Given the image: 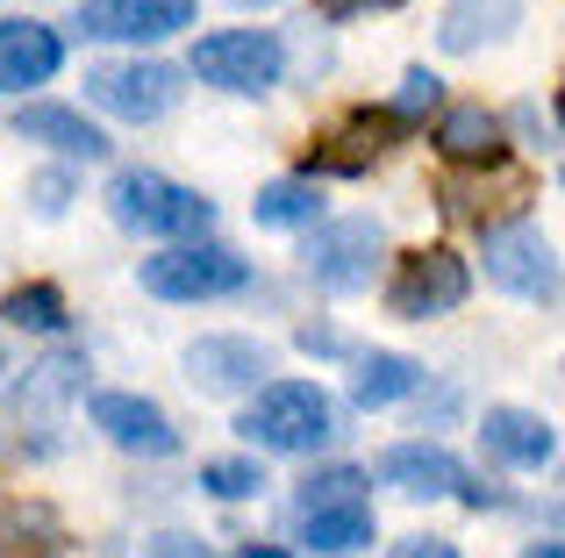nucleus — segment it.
I'll return each mask as SVG.
<instances>
[{
    "instance_id": "nucleus-1",
    "label": "nucleus",
    "mask_w": 565,
    "mask_h": 558,
    "mask_svg": "<svg viewBox=\"0 0 565 558\" xmlns=\"http://www.w3.org/2000/svg\"><path fill=\"white\" fill-rule=\"evenodd\" d=\"M236 430H244L258 451L301 459V451H322L337 437V408H330V394H322L316 379H273V387L250 394V408L236 416Z\"/></svg>"
},
{
    "instance_id": "nucleus-2",
    "label": "nucleus",
    "mask_w": 565,
    "mask_h": 558,
    "mask_svg": "<svg viewBox=\"0 0 565 558\" xmlns=\"http://www.w3.org/2000/svg\"><path fill=\"white\" fill-rule=\"evenodd\" d=\"M108 215L122 229H137V237H172V244H193L207 237V223H215V201H201L193 186H172L166 172H115L108 180Z\"/></svg>"
},
{
    "instance_id": "nucleus-3",
    "label": "nucleus",
    "mask_w": 565,
    "mask_h": 558,
    "mask_svg": "<svg viewBox=\"0 0 565 558\" xmlns=\"http://www.w3.org/2000/svg\"><path fill=\"white\" fill-rule=\"evenodd\" d=\"M193 72L222 94H273L279 72H287V51H279L273 29H222V36L193 43Z\"/></svg>"
},
{
    "instance_id": "nucleus-4",
    "label": "nucleus",
    "mask_w": 565,
    "mask_h": 558,
    "mask_svg": "<svg viewBox=\"0 0 565 558\" xmlns=\"http://www.w3.org/2000/svg\"><path fill=\"white\" fill-rule=\"evenodd\" d=\"M380 251H386V229L373 215H344V223H322L316 237H308L301 266L322 293H359V287H373Z\"/></svg>"
},
{
    "instance_id": "nucleus-5",
    "label": "nucleus",
    "mask_w": 565,
    "mask_h": 558,
    "mask_svg": "<svg viewBox=\"0 0 565 558\" xmlns=\"http://www.w3.org/2000/svg\"><path fill=\"white\" fill-rule=\"evenodd\" d=\"M86 100L115 122H158L180 100V72L158 57H122V65H86Z\"/></svg>"
},
{
    "instance_id": "nucleus-6",
    "label": "nucleus",
    "mask_w": 565,
    "mask_h": 558,
    "mask_svg": "<svg viewBox=\"0 0 565 558\" xmlns=\"http://www.w3.org/2000/svg\"><path fill=\"white\" fill-rule=\"evenodd\" d=\"M143 293H158V301H215V293H236L250 279V266L236 251H222V244H180V251H158L143 258Z\"/></svg>"
},
{
    "instance_id": "nucleus-7",
    "label": "nucleus",
    "mask_w": 565,
    "mask_h": 558,
    "mask_svg": "<svg viewBox=\"0 0 565 558\" xmlns=\"http://www.w3.org/2000/svg\"><path fill=\"white\" fill-rule=\"evenodd\" d=\"M487 279L509 287L515 301H558V251H552V237L530 229V223L487 229Z\"/></svg>"
},
{
    "instance_id": "nucleus-8",
    "label": "nucleus",
    "mask_w": 565,
    "mask_h": 558,
    "mask_svg": "<svg viewBox=\"0 0 565 558\" xmlns=\"http://www.w3.org/2000/svg\"><path fill=\"white\" fill-rule=\"evenodd\" d=\"M466 293H472V272L458 251H415V258H401L394 287H386V308L401 322H429V315H451Z\"/></svg>"
},
{
    "instance_id": "nucleus-9",
    "label": "nucleus",
    "mask_w": 565,
    "mask_h": 558,
    "mask_svg": "<svg viewBox=\"0 0 565 558\" xmlns=\"http://www.w3.org/2000/svg\"><path fill=\"white\" fill-rule=\"evenodd\" d=\"M201 0H86L79 29L100 43H166L193 22Z\"/></svg>"
},
{
    "instance_id": "nucleus-10",
    "label": "nucleus",
    "mask_w": 565,
    "mask_h": 558,
    "mask_svg": "<svg viewBox=\"0 0 565 558\" xmlns=\"http://www.w3.org/2000/svg\"><path fill=\"white\" fill-rule=\"evenodd\" d=\"M79 373H86L79 351H51V358L29 365V379L14 387V416L29 422V444L36 451L57 444V422H65V401L79 394Z\"/></svg>"
},
{
    "instance_id": "nucleus-11",
    "label": "nucleus",
    "mask_w": 565,
    "mask_h": 558,
    "mask_svg": "<svg viewBox=\"0 0 565 558\" xmlns=\"http://www.w3.org/2000/svg\"><path fill=\"white\" fill-rule=\"evenodd\" d=\"M273 373V351L258 336H201L186 344V379L201 394H258Z\"/></svg>"
},
{
    "instance_id": "nucleus-12",
    "label": "nucleus",
    "mask_w": 565,
    "mask_h": 558,
    "mask_svg": "<svg viewBox=\"0 0 565 558\" xmlns=\"http://www.w3.org/2000/svg\"><path fill=\"white\" fill-rule=\"evenodd\" d=\"M94 430H108V444L122 451H143V459H172L180 451V430H172V416L158 401H143V394H94Z\"/></svg>"
},
{
    "instance_id": "nucleus-13",
    "label": "nucleus",
    "mask_w": 565,
    "mask_h": 558,
    "mask_svg": "<svg viewBox=\"0 0 565 558\" xmlns=\"http://www.w3.org/2000/svg\"><path fill=\"white\" fill-rule=\"evenodd\" d=\"M380 480L401 487L408 502H451V494H466V465L444 444H394L380 459Z\"/></svg>"
},
{
    "instance_id": "nucleus-14",
    "label": "nucleus",
    "mask_w": 565,
    "mask_h": 558,
    "mask_svg": "<svg viewBox=\"0 0 565 558\" xmlns=\"http://www.w3.org/2000/svg\"><path fill=\"white\" fill-rule=\"evenodd\" d=\"M65 65V43L43 22H0V94H29Z\"/></svg>"
},
{
    "instance_id": "nucleus-15",
    "label": "nucleus",
    "mask_w": 565,
    "mask_h": 558,
    "mask_svg": "<svg viewBox=\"0 0 565 558\" xmlns=\"http://www.w3.org/2000/svg\"><path fill=\"white\" fill-rule=\"evenodd\" d=\"M14 137H29V143H51L57 158H86V165L115 151V143L100 137V129L86 122L79 108H57V100H29V108L14 115Z\"/></svg>"
},
{
    "instance_id": "nucleus-16",
    "label": "nucleus",
    "mask_w": 565,
    "mask_h": 558,
    "mask_svg": "<svg viewBox=\"0 0 565 558\" xmlns=\"http://www.w3.org/2000/svg\"><path fill=\"white\" fill-rule=\"evenodd\" d=\"M480 444L509 465H552L558 459V430L544 416H530V408H487Z\"/></svg>"
},
{
    "instance_id": "nucleus-17",
    "label": "nucleus",
    "mask_w": 565,
    "mask_h": 558,
    "mask_svg": "<svg viewBox=\"0 0 565 558\" xmlns=\"http://www.w3.org/2000/svg\"><path fill=\"white\" fill-rule=\"evenodd\" d=\"M437 143L451 165H494L501 158V115H487L480 100H458V108H444L437 115Z\"/></svg>"
},
{
    "instance_id": "nucleus-18",
    "label": "nucleus",
    "mask_w": 565,
    "mask_h": 558,
    "mask_svg": "<svg viewBox=\"0 0 565 558\" xmlns=\"http://www.w3.org/2000/svg\"><path fill=\"white\" fill-rule=\"evenodd\" d=\"M515 22H523V0H451L444 22H437V43L451 57H466V51H480V43L509 36Z\"/></svg>"
},
{
    "instance_id": "nucleus-19",
    "label": "nucleus",
    "mask_w": 565,
    "mask_h": 558,
    "mask_svg": "<svg viewBox=\"0 0 565 558\" xmlns=\"http://www.w3.org/2000/svg\"><path fill=\"white\" fill-rule=\"evenodd\" d=\"M373 502H359V508H316V516H294V537H301L308 551H330V558H344V551H359V545H373Z\"/></svg>"
},
{
    "instance_id": "nucleus-20",
    "label": "nucleus",
    "mask_w": 565,
    "mask_h": 558,
    "mask_svg": "<svg viewBox=\"0 0 565 558\" xmlns=\"http://www.w3.org/2000/svg\"><path fill=\"white\" fill-rule=\"evenodd\" d=\"M415 387H423V365L401 358V351H365L359 379H351L359 408H386V401H401V394H415Z\"/></svg>"
},
{
    "instance_id": "nucleus-21",
    "label": "nucleus",
    "mask_w": 565,
    "mask_h": 558,
    "mask_svg": "<svg viewBox=\"0 0 565 558\" xmlns=\"http://www.w3.org/2000/svg\"><path fill=\"white\" fill-rule=\"evenodd\" d=\"M394 137H401V122H394V115H386V108L373 115V108H365V115H351V122L330 137L337 151L322 158V165H330V172H365V158H380Z\"/></svg>"
},
{
    "instance_id": "nucleus-22",
    "label": "nucleus",
    "mask_w": 565,
    "mask_h": 558,
    "mask_svg": "<svg viewBox=\"0 0 565 558\" xmlns=\"http://www.w3.org/2000/svg\"><path fill=\"white\" fill-rule=\"evenodd\" d=\"M316 215H322L316 180H273V186H258V201H250V223L258 229H301V223H316Z\"/></svg>"
},
{
    "instance_id": "nucleus-23",
    "label": "nucleus",
    "mask_w": 565,
    "mask_h": 558,
    "mask_svg": "<svg viewBox=\"0 0 565 558\" xmlns=\"http://www.w3.org/2000/svg\"><path fill=\"white\" fill-rule=\"evenodd\" d=\"M359 502H365V473H359V465H322V473L301 480L294 516H316V508H359Z\"/></svg>"
},
{
    "instance_id": "nucleus-24",
    "label": "nucleus",
    "mask_w": 565,
    "mask_h": 558,
    "mask_svg": "<svg viewBox=\"0 0 565 558\" xmlns=\"http://www.w3.org/2000/svg\"><path fill=\"white\" fill-rule=\"evenodd\" d=\"M0 315H8L14 330L57 336V330H65V293H57V287H43V279H36V287H14V293H8V308H0Z\"/></svg>"
},
{
    "instance_id": "nucleus-25",
    "label": "nucleus",
    "mask_w": 565,
    "mask_h": 558,
    "mask_svg": "<svg viewBox=\"0 0 565 558\" xmlns=\"http://www.w3.org/2000/svg\"><path fill=\"white\" fill-rule=\"evenodd\" d=\"M201 487L215 502H250V494H265V473L250 459H215V465H201Z\"/></svg>"
},
{
    "instance_id": "nucleus-26",
    "label": "nucleus",
    "mask_w": 565,
    "mask_h": 558,
    "mask_svg": "<svg viewBox=\"0 0 565 558\" xmlns=\"http://www.w3.org/2000/svg\"><path fill=\"white\" fill-rule=\"evenodd\" d=\"M437 100H444V79H437V72H408V79H401V94H394V108H386V115H394V122H415V115H429Z\"/></svg>"
},
{
    "instance_id": "nucleus-27",
    "label": "nucleus",
    "mask_w": 565,
    "mask_h": 558,
    "mask_svg": "<svg viewBox=\"0 0 565 558\" xmlns=\"http://www.w3.org/2000/svg\"><path fill=\"white\" fill-rule=\"evenodd\" d=\"M57 530V516L43 502H8L0 508V545H14V537H51Z\"/></svg>"
},
{
    "instance_id": "nucleus-28",
    "label": "nucleus",
    "mask_w": 565,
    "mask_h": 558,
    "mask_svg": "<svg viewBox=\"0 0 565 558\" xmlns=\"http://www.w3.org/2000/svg\"><path fill=\"white\" fill-rule=\"evenodd\" d=\"M29 201H36L43 223H57V215L72 208V180H65V172H36V180H29Z\"/></svg>"
},
{
    "instance_id": "nucleus-29",
    "label": "nucleus",
    "mask_w": 565,
    "mask_h": 558,
    "mask_svg": "<svg viewBox=\"0 0 565 558\" xmlns=\"http://www.w3.org/2000/svg\"><path fill=\"white\" fill-rule=\"evenodd\" d=\"M394 0H316L322 22H359V14H386Z\"/></svg>"
},
{
    "instance_id": "nucleus-30",
    "label": "nucleus",
    "mask_w": 565,
    "mask_h": 558,
    "mask_svg": "<svg viewBox=\"0 0 565 558\" xmlns=\"http://www.w3.org/2000/svg\"><path fill=\"white\" fill-rule=\"evenodd\" d=\"M394 558H458V545L451 537H401Z\"/></svg>"
},
{
    "instance_id": "nucleus-31",
    "label": "nucleus",
    "mask_w": 565,
    "mask_h": 558,
    "mask_svg": "<svg viewBox=\"0 0 565 558\" xmlns=\"http://www.w3.org/2000/svg\"><path fill=\"white\" fill-rule=\"evenodd\" d=\"M143 558H215V551H207V545H193V537H180V530H172V537H151V551H143Z\"/></svg>"
},
{
    "instance_id": "nucleus-32",
    "label": "nucleus",
    "mask_w": 565,
    "mask_h": 558,
    "mask_svg": "<svg viewBox=\"0 0 565 558\" xmlns=\"http://www.w3.org/2000/svg\"><path fill=\"white\" fill-rule=\"evenodd\" d=\"M301 351H308V358H337V351H344V336H337V330H316V322H308V330H301Z\"/></svg>"
},
{
    "instance_id": "nucleus-33",
    "label": "nucleus",
    "mask_w": 565,
    "mask_h": 558,
    "mask_svg": "<svg viewBox=\"0 0 565 558\" xmlns=\"http://www.w3.org/2000/svg\"><path fill=\"white\" fill-rule=\"evenodd\" d=\"M523 558H565V545H552V537H544V545H530Z\"/></svg>"
},
{
    "instance_id": "nucleus-34",
    "label": "nucleus",
    "mask_w": 565,
    "mask_h": 558,
    "mask_svg": "<svg viewBox=\"0 0 565 558\" xmlns=\"http://www.w3.org/2000/svg\"><path fill=\"white\" fill-rule=\"evenodd\" d=\"M236 558H287V551H258V545H250V551H236Z\"/></svg>"
},
{
    "instance_id": "nucleus-35",
    "label": "nucleus",
    "mask_w": 565,
    "mask_h": 558,
    "mask_svg": "<svg viewBox=\"0 0 565 558\" xmlns=\"http://www.w3.org/2000/svg\"><path fill=\"white\" fill-rule=\"evenodd\" d=\"M236 8H279V0H236Z\"/></svg>"
},
{
    "instance_id": "nucleus-36",
    "label": "nucleus",
    "mask_w": 565,
    "mask_h": 558,
    "mask_svg": "<svg viewBox=\"0 0 565 558\" xmlns=\"http://www.w3.org/2000/svg\"><path fill=\"white\" fill-rule=\"evenodd\" d=\"M0 444H8V437H0Z\"/></svg>"
},
{
    "instance_id": "nucleus-37",
    "label": "nucleus",
    "mask_w": 565,
    "mask_h": 558,
    "mask_svg": "<svg viewBox=\"0 0 565 558\" xmlns=\"http://www.w3.org/2000/svg\"><path fill=\"white\" fill-rule=\"evenodd\" d=\"M0 373H8V365H0Z\"/></svg>"
}]
</instances>
